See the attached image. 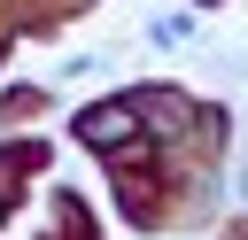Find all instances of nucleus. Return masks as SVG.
Returning a JSON list of instances; mask_svg holds the SVG:
<instances>
[{
    "label": "nucleus",
    "instance_id": "1",
    "mask_svg": "<svg viewBox=\"0 0 248 240\" xmlns=\"http://www.w3.org/2000/svg\"><path fill=\"white\" fill-rule=\"evenodd\" d=\"M132 132H140V101H108V108L78 116V139H93V147H124Z\"/></svg>",
    "mask_w": 248,
    "mask_h": 240
}]
</instances>
